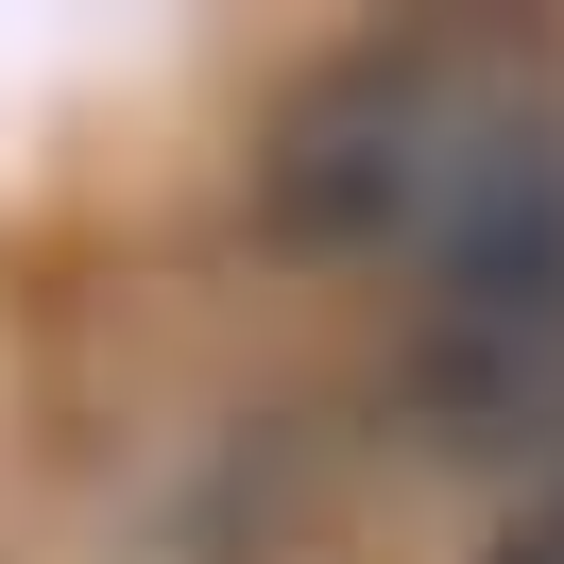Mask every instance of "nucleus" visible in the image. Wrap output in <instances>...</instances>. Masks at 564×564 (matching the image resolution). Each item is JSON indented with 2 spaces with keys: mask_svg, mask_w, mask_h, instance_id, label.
<instances>
[{
  "mask_svg": "<svg viewBox=\"0 0 564 564\" xmlns=\"http://www.w3.org/2000/svg\"><path fill=\"white\" fill-rule=\"evenodd\" d=\"M427 393L462 445H564V138L530 120H496L427 223Z\"/></svg>",
  "mask_w": 564,
  "mask_h": 564,
  "instance_id": "1",
  "label": "nucleus"
},
{
  "mask_svg": "<svg viewBox=\"0 0 564 564\" xmlns=\"http://www.w3.org/2000/svg\"><path fill=\"white\" fill-rule=\"evenodd\" d=\"M496 564H564V462H547V479H530V513L496 530Z\"/></svg>",
  "mask_w": 564,
  "mask_h": 564,
  "instance_id": "2",
  "label": "nucleus"
}]
</instances>
